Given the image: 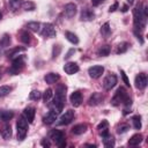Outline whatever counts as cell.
Returning <instances> with one entry per match:
<instances>
[{"label": "cell", "mask_w": 148, "mask_h": 148, "mask_svg": "<svg viewBox=\"0 0 148 148\" xmlns=\"http://www.w3.org/2000/svg\"><path fill=\"white\" fill-rule=\"evenodd\" d=\"M1 136H2L5 140L10 139V136H12V127H10V125H6V126L3 127V130L1 131Z\"/></svg>", "instance_id": "obj_25"}, {"label": "cell", "mask_w": 148, "mask_h": 148, "mask_svg": "<svg viewBox=\"0 0 148 148\" xmlns=\"http://www.w3.org/2000/svg\"><path fill=\"white\" fill-rule=\"evenodd\" d=\"M1 17H2V14H1V13H0V20H1Z\"/></svg>", "instance_id": "obj_49"}, {"label": "cell", "mask_w": 148, "mask_h": 148, "mask_svg": "<svg viewBox=\"0 0 148 148\" xmlns=\"http://www.w3.org/2000/svg\"><path fill=\"white\" fill-rule=\"evenodd\" d=\"M23 67H24V59H23L22 57H18L17 59H15V60L13 61V65H12V67L8 69V72H9L10 74L15 75V74H18V72H21Z\"/></svg>", "instance_id": "obj_6"}, {"label": "cell", "mask_w": 148, "mask_h": 148, "mask_svg": "<svg viewBox=\"0 0 148 148\" xmlns=\"http://www.w3.org/2000/svg\"><path fill=\"white\" fill-rule=\"evenodd\" d=\"M40 97H42V92H39L38 90H32L29 94V98L32 99V101H38Z\"/></svg>", "instance_id": "obj_35"}, {"label": "cell", "mask_w": 148, "mask_h": 148, "mask_svg": "<svg viewBox=\"0 0 148 148\" xmlns=\"http://www.w3.org/2000/svg\"><path fill=\"white\" fill-rule=\"evenodd\" d=\"M127 2H128V3H130V5H132V3H133V2H134V0H127Z\"/></svg>", "instance_id": "obj_48"}, {"label": "cell", "mask_w": 148, "mask_h": 148, "mask_svg": "<svg viewBox=\"0 0 148 148\" xmlns=\"http://www.w3.org/2000/svg\"><path fill=\"white\" fill-rule=\"evenodd\" d=\"M22 3H23L22 0H9V7H10L13 10L17 9L18 7H21Z\"/></svg>", "instance_id": "obj_33"}, {"label": "cell", "mask_w": 148, "mask_h": 148, "mask_svg": "<svg viewBox=\"0 0 148 148\" xmlns=\"http://www.w3.org/2000/svg\"><path fill=\"white\" fill-rule=\"evenodd\" d=\"M56 34L57 32H56V29H54L53 24H51V23H45L44 24V28L42 30L43 37H45V38H52V37L56 36Z\"/></svg>", "instance_id": "obj_10"}, {"label": "cell", "mask_w": 148, "mask_h": 148, "mask_svg": "<svg viewBox=\"0 0 148 148\" xmlns=\"http://www.w3.org/2000/svg\"><path fill=\"white\" fill-rule=\"evenodd\" d=\"M120 74H121V77H123V81H124V83L127 86V87H130V81H128V79H127V75L125 74V72L121 69L120 71Z\"/></svg>", "instance_id": "obj_42"}, {"label": "cell", "mask_w": 148, "mask_h": 148, "mask_svg": "<svg viewBox=\"0 0 148 148\" xmlns=\"http://www.w3.org/2000/svg\"><path fill=\"white\" fill-rule=\"evenodd\" d=\"M79 69H80V68H79V65H77L76 62L69 61V62H67V64L64 65V71H65V73L68 74V75H73V74H75V73H77Z\"/></svg>", "instance_id": "obj_12"}, {"label": "cell", "mask_w": 148, "mask_h": 148, "mask_svg": "<svg viewBox=\"0 0 148 148\" xmlns=\"http://www.w3.org/2000/svg\"><path fill=\"white\" fill-rule=\"evenodd\" d=\"M102 138H103V145H104L105 147L111 148V147H113V146H114V139H113V136H112V135H110L109 133H108L106 135L102 136Z\"/></svg>", "instance_id": "obj_23"}, {"label": "cell", "mask_w": 148, "mask_h": 148, "mask_svg": "<svg viewBox=\"0 0 148 148\" xmlns=\"http://www.w3.org/2000/svg\"><path fill=\"white\" fill-rule=\"evenodd\" d=\"M126 97H127V92H126L125 88L120 87V88L117 89L114 96L112 97V99H111V104H112L113 106H118L120 103L124 102V99H125Z\"/></svg>", "instance_id": "obj_5"}, {"label": "cell", "mask_w": 148, "mask_h": 148, "mask_svg": "<svg viewBox=\"0 0 148 148\" xmlns=\"http://www.w3.org/2000/svg\"><path fill=\"white\" fill-rule=\"evenodd\" d=\"M35 113H36L35 108H32V106H28V108L24 109L22 116L28 120V123H32V121H34V118H35Z\"/></svg>", "instance_id": "obj_15"}, {"label": "cell", "mask_w": 148, "mask_h": 148, "mask_svg": "<svg viewBox=\"0 0 148 148\" xmlns=\"http://www.w3.org/2000/svg\"><path fill=\"white\" fill-rule=\"evenodd\" d=\"M103 95L102 94H99V92H94L91 96H90V98H89V101H88V104L89 105H97V104H99L102 101H103Z\"/></svg>", "instance_id": "obj_17"}, {"label": "cell", "mask_w": 148, "mask_h": 148, "mask_svg": "<svg viewBox=\"0 0 148 148\" xmlns=\"http://www.w3.org/2000/svg\"><path fill=\"white\" fill-rule=\"evenodd\" d=\"M42 146L43 147H50V142L46 139H44V140H42Z\"/></svg>", "instance_id": "obj_44"}, {"label": "cell", "mask_w": 148, "mask_h": 148, "mask_svg": "<svg viewBox=\"0 0 148 148\" xmlns=\"http://www.w3.org/2000/svg\"><path fill=\"white\" fill-rule=\"evenodd\" d=\"M0 45H1V44H0Z\"/></svg>", "instance_id": "obj_50"}, {"label": "cell", "mask_w": 148, "mask_h": 148, "mask_svg": "<svg viewBox=\"0 0 148 148\" xmlns=\"http://www.w3.org/2000/svg\"><path fill=\"white\" fill-rule=\"evenodd\" d=\"M117 83V76L113 74H110L108 76H105V79L103 80V87L105 90H110L112 89Z\"/></svg>", "instance_id": "obj_8"}, {"label": "cell", "mask_w": 148, "mask_h": 148, "mask_svg": "<svg viewBox=\"0 0 148 148\" xmlns=\"http://www.w3.org/2000/svg\"><path fill=\"white\" fill-rule=\"evenodd\" d=\"M135 87L138 89H145L147 87V83H148V80H147V75L145 73H140L135 76Z\"/></svg>", "instance_id": "obj_7"}, {"label": "cell", "mask_w": 148, "mask_h": 148, "mask_svg": "<svg viewBox=\"0 0 148 148\" xmlns=\"http://www.w3.org/2000/svg\"><path fill=\"white\" fill-rule=\"evenodd\" d=\"M110 51H111V46L108 45V44H105V45H102V46L98 49L97 54H98L99 57H106V56H109Z\"/></svg>", "instance_id": "obj_24"}, {"label": "cell", "mask_w": 148, "mask_h": 148, "mask_svg": "<svg viewBox=\"0 0 148 148\" xmlns=\"http://www.w3.org/2000/svg\"><path fill=\"white\" fill-rule=\"evenodd\" d=\"M58 112L56 111V110H53V109H51L47 113H46V116H44V118H43V121H44V124H46V125H50V124H52V123H54L56 120H57V118H58Z\"/></svg>", "instance_id": "obj_13"}, {"label": "cell", "mask_w": 148, "mask_h": 148, "mask_svg": "<svg viewBox=\"0 0 148 148\" xmlns=\"http://www.w3.org/2000/svg\"><path fill=\"white\" fill-rule=\"evenodd\" d=\"M49 139L51 141H53L58 147L62 148L66 146V138H65V134L59 131V130H52L49 134Z\"/></svg>", "instance_id": "obj_3"}, {"label": "cell", "mask_w": 148, "mask_h": 148, "mask_svg": "<svg viewBox=\"0 0 148 148\" xmlns=\"http://www.w3.org/2000/svg\"><path fill=\"white\" fill-rule=\"evenodd\" d=\"M16 130H17V139L23 140L28 133V120L23 116L18 117L16 121Z\"/></svg>", "instance_id": "obj_4"}, {"label": "cell", "mask_w": 148, "mask_h": 148, "mask_svg": "<svg viewBox=\"0 0 148 148\" xmlns=\"http://www.w3.org/2000/svg\"><path fill=\"white\" fill-rule=\"evenodd\" d=\"M44 80H45L46 83L52 84V83H56V82H58L60 80V75L58 73H49V74L45 75Z\"/></svg>", "instance_id": "obj_20"}, {"label": "cell", "mask_w": 148, "mask_h": 148, "mask_svg": "<svg viewBox=\"0 0 148 148\" xmlns=\"http://www.w3.org/2000/svg\"><path fill=\"white\" fill-rule=\"evenodd\" d=\"M86 131H87V125H86V124H77V125H75V126L72 128V133L75 134V135L83 134Z\"/></svg>", "instance_id": "obj_21"}, {"label": "cell", "mask_w": 148, "mask_h": 148, "mask_svg": "<svg viewBox=\"0 0 148 148\" xmlns=\"http://www.w3.org/2000/svg\"><path fill=\"white\" fill-rule=\"evenodd\" d=\"M20 51H24V49H23V47H15V49H13V50L7 51L6 54H7L8 57H13V56H15L17 52H20Z\"/></svg>", "instance_id": "obj_39"}, {"label": "cell", "mask_w": 148, "mask_h": 148, "mask_svg": "<svg viewBox=\"0 0 148 148\" xmlns=\"http://www.w3.org/2000/svg\"><path fill=\"white\" fill-rule=\"evenodd\" d=\"M13 117H14V113L12 111H2L0 113V119L2 121H9Z\"/></svg>", "instance_id": "obj_29"}, {"label": "cell", "mask_w": 148, "mask_h": 148, "mask_svg": "<svg viewBox=\"0 0 148 148\" xmlns=\"http://www.w3.org/2000/svg\"><path fill=\"white\" fill-rule=\"evenodd\" d=\"M117 8H118V2H114L113 5H111V6H110V8H109V12H110V13H112V12H114Z\"/></svg>", "instance_id": "obj_43"}, {"label": "cell", "mask_w": 148, "mask_h": 148, "mask_svg": "<svg viewBox=\"0 0 148 148\" xmlns=\"http://www.w3.org/2000/svg\"><path fill=\"white\" fill-rule=\"evenodd\" d=\"M94 17H95V14H94V12L91 9H89V8L82 9V12H81V20H83V21H91V20H94Z\"/></svg>", "instance_id": "obj_18"}, {"label": "cell", "mask_w": 148, "mask_h": 148, "mask_svg": "<svg viewBox=\"0 0 148 148\" xmlns=\"http://www.w3.org/2000/svg\"><path fill=\"white\" fill-rule=\"evenodd\" d=\"M128 130H130V126H128L127 124H121V125H119V126H118V130H117V132H118L119 134H123V133L127 132Z\"/></svg>", "instance_id": "obj_40"}, {"label": "cell", "mask_w": 148, "mask_h": 148, "mask_svg": "<svg viewBox=\"0 0 148 148\" xmlns=\"http://www.w3.org/2000/svg\"><path fill=\"white\" fill-rule=\"evenodd\" d=\"M72 53H74V50H73V49H72V50H69V51H68V53H67V54H66V56H65V58H66V59H68V58H69V57H72Z\"/></svg>", "instance_id": "obj_46"}, {"label": "cell", "mask_w": 148, "mask_h": 148, "mask_svg": "<svg viewBox=\"0 0 148 148\" xmlns=\"http://www.w3.org/2000/svg\"><path fill=\"white\" fill-rule=\"evenodd\" d=\"M9 43H10V37H9L7 34H5V35L2 36V39H1L0 44H1L2 46H8Z\"/></svg>", "instance_id": "obj_38"}, {"label": "cell", "mask_w": 148, "mask_h": 148, "mask_svg": "<svg viewBox=\"0 0 148 148\" xmlns=\"http://www.w3.org/2000/svg\"><path fill=\"white\" fill-rule=\"evenodd\" d=\"M35 7H36L35 3L31 2V1H25V2L22 3V8H23L24 10H34Z\"/></svg>", "instance_id": "obj_36"}, {"label": "cell", "mask_w": 148, "mask_h": 148, "mask_svg": "<svg viewBox=\"0 0 148 148\" xmlns=\"http://www.w3.org/2000/svg\"><path fill=\"white\" fill-rule=\"evenodd\" d=\"M65 36H66V38H67L72 44H77V43H79V38H77V36H76L74 32L66 31V32H65Z\"/></svg>", "instance_id": "obj_27"}, {"label": "cell", "mask_w": 148, "mask_h": 148, "mask_svg": "<svg viewBox=\"0 0 148 148\" xmlns=\"http://www.w3.org/2000/svg\"><path fill=\"white\" fill-rule=\"evenodd\" d=\"M20 39H21V42H23L24 44H28V43H30V40H31V36H30V34H29L28 31H23V32L21 34Z\"/></svg>", "instance_id": "obj_32"}, {"label": "cell", "mask_w": 148, "mask_h": 148, "mask_svg": "<svg viewBox=\"0 0 148 148\" xmlns=\"http://www.w3.org/2000/svg\"><path fill=\"white\" fill-rule=\"evenodd\" d=\"M97 131L102 136L106 135L109 133V123L106 120H102L97 126Z\"/></svg>", "instance_id": "obj_19"}, {"label": "cell", "mask_w": 148, "mask_h": 148, "mask_svg": "<svg viewBox=\"0 0 148 148\" xmlns=\"http://www.w3.org/2000/svg\"><path fill=\"white\" fill-rule=\"evenodd\" d=\"M27 28H28V30H30V31H32V32H38L39 31V29H40V23L39 22H29L28 24H27Z\"/></svg>", "instance_id": "obj_26"}, {"label": "cell", "mask_w": 148, "mask_h": 148, "mask_svg": "<svg viewBox=\"0 0 148 148\" xmlns=\"http://www.w3.org/2000/svg\"><path fill=\"white\" fill-rule=\"evenodd\" d=\"M110 32H111L110 24H109V22H105V23L101 27V34H102L103 37H108V36L110 35Z\"/></svg>", "instance_id": "obj_28"}, {"label": "cell", "mask_w": 148, "mask_h": 148, "mask_svg": "<svg viewBox=\"0 0 148 148\" xmlns=\"http://www.w3.org/2000/svg\"><path fill=\"white\" fill-rule=\"evenodd\" d=\"M133 17H134V28H135V31H142L143 28H145V24H146V17L143 16L142 14V9L140 6L135 7L133 9Z\"/></svg>", "instance_id": "obj_2"}, {"label": "cell", "mask_w": 148, "mask_h": 148, "mask_svg": "<svg viewBox=\"0 0 148 148\" xmlns=\"http://www.w3.org/2000/svg\"><path fill=\"white\" fill-rule=\"evenodd\" d=\"M52 95H53V90H52L51 88H47V89L44 91V94H43V101H44L45 103H47V102L52 98Z\"/></svg>", "instance_id": "obj_31"}, {"label": "cell", "mask_w": 148, "mask_h": 148, "mask_svg": "<svg viewBox=\"0 0 148 148\" xmlns=\"http://www.w3.org/2000/svg\"><path fill=\"white\" fill-rule=\"evenodd\" d=\"M66 89L67 88L65 84H60L56 90V97L52 103V109L56 110L58 113H60V111L64 108V104L66 101Z\"/></svg>", "instance_id": "obj_1"}, {"label": "cell", "mask_w": 148, "mask_h": 148, "mask_svg": "<svg viewBox=\"0 0 148 148\" xmlns=\"http://www.w3.org/2000/svg\"><path fill=\"white\" fill-rule=\"evenodd\" d=\"M10 91H12V88L9 86H1L0 87V97L8 95Z\"/></svg>", "instance_id": "obj_37"}, {"label": "cell", "mask_w": 148, "mask_h": 148, "mask_svg": "<svg viewBox=\"0 0 148 148\" xmlns=\"http://www.w3.org/2000/svg\"><path fill=\"white\" fill-rule=\"evenodd\" d=\"M142 135L141 134H134L132 135V138L128 140V145L130 146H139L142 142Z\"/></svg>", "instance_id": "obj_22"}, {"label": "cell", "mask_w": 148, "mask_h": 148, "mask_svg": "<svg viewBox=\"0 0 148 148\" xmlns=\"http://www.w3.org/2000/svg\"><path fill=\"white\" fill-rule=\"evenodd\" d=\"M69 101H71V103H72L73 106H75V108L80 106L81 103H82V94H81L80 91H74V92H72V95H71V97H69Z\"/></svg>", "instance_id": "obj_14"}, {"label": "cell", "mask_w": 148, "mask_h": 148, "mask_svg": "<svg viewBox=\"0 0 148 148\" xmlns=\"http://www.w3.org/2000/svg\"><path fill=\"white\" fill-rule=\"evenodd\" d=\"M74 119V111L73 110H67L59 119L58 124L59 125H68L72 123V120Z\"/></svg>", "instance_id": "obj_9"}, {"label": "cell", "mask_w": 148, "mask_h": 148, "mask_svg": "<svg viewBox=\"0 0 148 148\" xmlns=\"http://www.w3.org/2000/svg\"><path fill=\"white\" fill-rule=\"evenodd\" d=\"M132 121H133V126H134L135 130L141 128V118H140V116H134L132 118Z\"/></svg>", "instance_id": "obj_34"}, {"label": "cell", "mask_w": 148, "mask_h": 148, "mask_svg": "<svg viewBox=\"0 0 148 148\" xmlns=\"http://www.w3.org/2000/svg\"><path fill=\"white\" fill-rule=\"evenodd\" d=\"M60 51H61V46H60V45H53L52 57H53V58H57V57L60 54Z\"/></svg>", "instance_id": "obj_41"}, {"label": "cell", "mask_w": 148, "mask_h": 148, "mask_svg": "<svg viewBox=\"0 0 148 148\" xmlns=\"http://www.w3.org/2000/svg\"><path fill=\"white\" fill-rule=\"evenodd\" d=\"M104 72V67L103 66H99V65H96V66H92L88 69V74L90 75V77L92 79H98Z\"/></svg>", "instance_id": "obj_11"}, {"label": "cell", "mask_w": 148, "mask_h": 148, "mask_svg": "<svg viewBox=\"0 0 148 148\" xmlns=\"http://www.w3.org/2000/svg\"><path fill=\"white\" fill-rule=\"evenodd\" d=\"M76 9H77V7H76L75 3H73V2L67 3L65 6V14H66V16L67 17H73L76 14Z\"/></svg>", "instance_id": "obj_16"}, {"label": "cell", "mask_w": 148, "mask_h": 148, "mask_svg": "<svg viewBox=\"0 0 148 148\" xmlns=\"http://www.w3.org/2000/svg\"><path fill=\"white\" fill-rule=\"evenodd\" d=\"M127 9H128V6H127V5H125V6H123V9H121V10L125 13V12H127Z\"/></svg>", "instance_id": "obj_47"}, {"label": "cell", "mask_w": 148, "mask_h": 148, "mask_svg": "<svg viewBox=\"0 0 148 148\" xmlns=\"http://www.w3.org/2000/svg\"><path fill=\"white\" fill-rule=\"evenodd\" d=\"M104 0H91V3H92V6H98L101 2H103Z\"/></svg>", "instance_id": "obj_45"}, {"label": "cell", "mask_w": 148, "mask_h": 148, "mask_svg": "<svg viewBox=\"0 0 148 148\" xmlns=\"http://www.w3.org/2000/svg\"><path fill=\"white\" fill-rule=\"evenodd\" d=\"M128 47H130V44L127 43V42H123V43H120L119 45H118V47H117V53L119 54V53H124V52H126L127 50H128Z\"/></svg>", "instance_id": "obj_30"}]
</instances>
